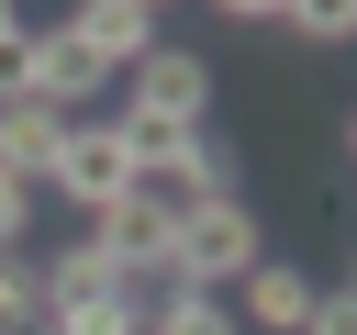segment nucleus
<instances>
[{"label": "nucleus", "instance_id": "obj_7", "mask_svg": "<svg viewBox=\"0 0 357 335\" xmlns=\"http://www.w3.org/2000/svg\"><path fill=\"white\" fill-rule=\"evenodd\" d=\"M56 145H67V112H45V100H0V179H22V190H45V168H56Z\"/></svg>", "mask_w": 357, "mask_h": 335}, {"label": "nucleus", "instance_id": "obj_6", "mask_svg": "<svg viewBox=\"0 0 357 335\" xmlns=\"http://www.w3.org/2000/svg\"><path fill=\"white\" fill-rule=\"evenodd\" d=\"M67 34H78L100 67H134V56H156V11H145V0H78V11H67Z\"/></svg>", "mask_w": 357, "mask_h": 335}, {"label": "nucleus", "instance_id": "obj_10", "mask_svg": "<svg viewBox=\"0 0 357 335\" xmlns=\"http://www.w3.org/2000/svg\"><path fill=\"white\" fill-rule=\"evenodd\" d=\"M0 335H45V257H0Z\"/></svg>", "mask_w": 357, "mask_h": 335}, {"label": "nucleus", "instance_id": "obj_3", "mask_svg": "<svg viewBox=\"0 0 357 335\" xmlns=\"http://www.w3.org/2000/svg\"><path fill=\"white\" fill-rule=\"evenodd\" d=\"M45 190H56V201H78V223H89V212H112V201L134 190V156H123V123H112V112L67 123V145H56Z\"/></svg>", "mask_w": 357, "mask_h": 335}, {"label": "nucleus", "instance_id": "obj_12", "mask_svg": "<svg viewBox=\"0 0 357 335\" xmlns=\"http://www.w3.org/2000/svg\"><path fill=\"white\" fill-rule=\"evenodd\" d=\"M22 234H33V190L0 179V257H22Z\"/></svg>", "mask_w": 357, "mask_h": 335}, {"label": "nucleus", "instance_id": "obj_13", "mask_svg": "<svg viewBox=\"0 0 357 335\" xmlns=\"http://www.w3.org/2000/svg\"><path fill=\"white\" fill-rule=\"evenodd\" d=\"M22 56H33V22H0V100H22Z\"/></svg>", "mask_w": 357, "mask_h": 335}, {"label": "nucleus", "instance_id": "obj_11", "mask_svg": "<svg viewBox=\"0 0 357 335\" xmlns=\"http://www.w3.org/2000/svg\"><path fill=\"white\" fill-rule=\"evenodd\" d=\"M279 22H290V34H312V45H346V22H357V11H346V0H301V11H279Z\"/></svg>", "mask_w": 357, "mask_h": 335}, {"label": "nucleus", "instance_id": "obj_5", "mask_svg": "<svg viewBox=\"0 0 357 335\" xmlns=\"http://www.w3.org/2000/svg\"><path fill=\"white\" fill-rule=\"evenodd\" d=\"M312 290H324V279H301L290 257H257V268H245V279L223 290V313H234V335H301Z\"/></svg>", "mask_w": 357, "mask_h": 335}, {"label": "nucleus", "instance_id": "obj_2", "mask_svg": "<svg viewBox=\"0 0 357 335\" xmlns=\"http://www.w3.org/2000/svg\"><path fill=\"white\" fill-rule=\"evenodd\" d=\"M78 234H89V257H100L123 290H156V279H167V246H178V212H167L156 190H123V201L89 212Z\"/></svg>", "mask_w": 357, "mask_h": 335}, {"label": "nucleus", "instance_id": "obj_9", "mask_svg": "<svg viewBox=\"0 0 357 335\" xmlns=\"http://www.w3.org/2000/svg\"><path fill=\"white\" fill-rule=\"evenodd\" d=\"M145 335H234V313L212 302V290H145Z\"/></svg>", "mask_w": 357, "mask_h": 335}, {"label": "nucleus", "instance_id": "obj_8", "mask_svg": "<svg viewBox=\"0 0 357 335\" xmlns=\"http://www.w3.org/2000/svg\"><path fill=\"white\" fill-rule=\"evenodd\" d=\"M45 335H145V290H89V302H56Z\"/></svg>", "mask_w": 357, "mask_h": 335}, {"label": "nucleus", "instance_id": "obj_1", "mask_svg": "<svg viewBox=\"0 0 357 335\" xmlns=\"http://www.w3.org/2000/svg\"><path fill=\"white\" fill-rule=\"evenodd\" d=\"M268 257V223H257V201L234 190V201H201V212H178V246H167V290H234L245 268Z\"/></svg>", "mask_w": 357, "mask_h": 335}, {"label": "nucleus", "instance_id": "obj_4", "mask_svg": "<svg viewBox=\"0 0 357 335\" xmlns=\"http://www.w3.org/2000/svg\"><path fill=\"white\" fill-rule=\"evenodd\" d=\"M123 112H134V123H201V112H212V67H201L190 45H156V56L123 67Z\"/></svg>", "mask_w": 357, "mask_h": 335}]
</instances>
